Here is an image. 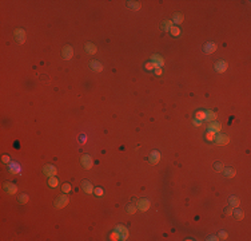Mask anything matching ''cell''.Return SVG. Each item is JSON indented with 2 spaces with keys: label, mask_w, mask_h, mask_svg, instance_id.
Listing matches in <instances>:
<instances>
[{
  "label": "cell",
  "mask_w": 251,
  "mask_h": 241,
  "mask_svg": "<svg viewBox=\"0 0 251 241\" xmlns=\"http://www.w3.org/2000/svg\"><path fill=\"white\" fill-rule=\"evenodd\" d=\"M67 204H68V197H67V196H59V197L55 200L54 206L56 209H62V208H64V206H67Z\"/></svg>",
  "instance_id": "obj_1"
},
{
  "label": "cell",
  "mask_w": 251,
  "mask_h": 241,
  "mask_svg": "<svg viewBox=\"0 0 251 241\" xmlns=\"http://www.w3.org/2000/svg\"><path fill=\"white\" fill-rule=\"evenodd\" d=\"M62 56L64 60H69V59L73 56V48L72 46H69V44H67V46H64L62 50Z\"/></svg>",
  "instance_id": "obj_2"
},
{
  "label": "cell",
  "mask_w": 251,
  "mask_h": 241,
  "mask_svg": "<svg viewBox=\"0 0 251 241\" xmlns=\"http://www.w3.org/2000/svg\"><path fill=\"white\" fill-rule=\"evenodd\" d=\"M214 141H215L216 145H227V143L230 142V138L226 134H220V133H218V134H215Z\"/></svg>",
  "instance_id": "obj_3"
},
{
  "label": "cell",
  "mask_w": 251,
  "mask_h": 241,
  "mask_svg": "<svg viewBox=\"0 0 251 241\" xmlns=\"http://www.w3.org/2000/svg\"><path fill=\"white\" fill-rule=\"evenodd\" d=\"M80 162H82V166H83L84 169H91L92 165H94V162H92V158L90 157V155H87V154H84L83 157H82V160H80Z\"/></svg>",
  "instance_id": "obj_4"
},
{
  "label": "cell",
  "mask_w": 251,
  "mask_h": 241,
  "mask_svg": "<svg viewBox=\"0 0 251 241\" xmlns=\"http://www.w3.org/2000/svg\"><path fill=\"white\" fill-rule=\"evenodd\" d=\"M115 232H118L120 234V240H127L128 238V229L126 227H123V225L115 227Z\"/></svg>",
  "instance_id": "obj_5"
},
{
  "label": "cell",
  "mask_w": 251,
  "mask_h": 241,
  "mask_svg": "<svg viewBox=\"0 0 251 241\" xmlns=\"http://www.w3.org/2000/svg\"><path fill=\"white\" fill-rule=\"evenodd\" d=\"M150 201L147 200V198H142V200L138 201V204H136V206H138V209L140 210V212H146V210H148L150 209Z\"/></svg>",
  "instance_id": "obj_6"
},
{
  "label": "cell",
  "mask_w": 251,
  "mask_h": 241,
  "mask_svg": "<svg viewBox=\"0 0 251 241\" xmlns=\"http://www.w3.org/2000/svg\"><path fill=\"white\" fill-rule=\"evenodd\" d=\"M82 189H83L84 193H87V194L94 193V185H92L90 181H87V179H83V181H82Z\"/></svg>",
  "instance_id": "obj_7"
},
{
  "label": "cell",
  "mask_w": 251,
  "mask_h": 241,
  "mask_svg": "<svg viewBox=\"0 0 251 241\" xmlns=\"http://www.w3.org/2000/svg\"><path fill=\"white\" fill-rule=\"evenodd\" d=\"M43 173L47 177H55V174H56V168H55L54 165H46L43 168Z\"/></svg>",
  "instance_id": "obj_8"
},
{
  "label": "cell",
  "mask_w": 251,
  "mask_h": 241,
  "mask_svg": "<svg viewBox=\"0 0 251 241\" xmlns=\"http://www.w3.org/2000/svg\"><path fill=\"white\" fill-rule=\"evenodd\" d=\"M15 39H16V42L20 44L24 43V40H26V32H24V29L19 28L15 31Z\"/></svg>",
  "instance_id": "obj_9"
},
{
  "label": "cell",
  "mask_w": 251,
  "mask_h": 241,
  "mask_svg": "<svg viewBox=\"0 0 251 241\" xmlns=\"http://www.w3.org/2000/svg\"><path fill=\"white\" fill-rule=\"evenodd\" d=\"M148 161H150V164H151V165H156L158 162L160 161V153L158 151V150H154L152 153L150 154Z\"/></svg>",
  "instance_id": "obj_10"
},
{
  "label": "cell",
  "mask_w": 251,
  "mask_h": 241,
  "mask_svg": "<svg viewBox=\"0 0 251 241\" xmlns=\"http://www.w3.org/2000/svg\"><path fill=\"white\" fill-rule=\"evenodd\" d=\"M90 67H91V70L94 73H102L103 71V64L99 63L98 60H91L90 62Z\"/></svg>",
  "instance_id": "obj_11"
},
{
  "label": "cell",
  "mask_w": 251,
  "mask_h": 241,
  "mask_svg": "<svg viewBox=\"0 0 251 241\" xmlns=\"http://www.w3.org/2000/svg\"><path fill=\"white\" fill-rule=\"evenodd\" d=\"M214 67L216 70V73H224L226 70H227V63L224 60H218V62L215 63Z\"/></svg>",
  "instance_id": "obj_12"
},
{
  "label": "cell",
  "mask_w": 251,
  "mask_h": 241,
  "mask_svg": "<svg viewBox=\"0 0 251 241\" xmlns=\"http://www.w3.org/2000/svg\"><path fill=\"white\" fill-rule=\"evenodd\" d=\"M8 169H10V172H11L12 174H19V173L22 172L20 165L16 164V162H11V164H8Z\"/></svg>",
  "instance_id": "obj_13"
},
{
  "label": "cell",
  "mask_w": 251,
  "mask_h": 241,
  "mask_svg": "<svg viewBox=\"0 0 251 241\" xmlns=\"http://www.w3.org/2000/svg\"><path fill=\"white\" fill-rule=\"evenodd\" d=\"M216 48H218V46L215 43H206L203 46V51L206 54H212L214 51H216Z\"/></svg>",
  "instance_id": "obj_14"
},
{
  "label": "cell",
  "mask_w": 251,
  "mask_h": 241,
  "mask_svg": "<svg viewBox=\"0 0 251 241\" xmlns=\"http://www.w3.org/2000/svg\"><path fill=\"white\" fill-rule=\"evenodd\" d=\"M4 190L10 194H15L18 192V188H16V185H14V183H11V182H5L4 183Z\"/></svg>",
  "instance_id": "obj_15"
},
{
  "label": "cell",
  "mask_w": 251,
  "mask_h": 241,
  "mask_svg": "<svg viewBox=\"0 0 251 241\" xmlns=\"http://www.w3.org/2000/svg\"><path fill=\"white\" fill-rule=\"evenodd\" d=\"M84 48H86V51L88 52V54H96V51H98V47L95 46L94 43H91V42H88V43H86V46H84Z\"/></svg>",
  "instance_id": "obj_16"
},
{
  "label": "cell",
  "mask_w": 251,
  "mask_h": 241,
  "mask_svg": "<svg viewBox=\"0 0 251 241\" xmlns=\"http://www.w3.org/2000/svg\"><path fill=\"white\" fill-rule=\"evenodd\" d=\"M229 204H230V206H231L233 209H235V208H238V206H239L240 201H239V198H238L237 196H231V197L229 198Z\"/></svg>",
  "instance_id": "obj_17"
},
{
  "label": "cell",
  "mask_w": 251,
  "mask_h": 241,
  "mask_svg": "<svg viewBox=\"0 0 251 241\" xmlns=\"http://www.w3.org/2000/svg\"><path fill=\"white\" fill-rule=\"evenodd\" d=\"M151 62H152V63H156L159 67H162V66L164 64V59L162 58L160 55H152V56H151Z\"/></svg>",
  "instance_id": "obj_18"
},
{
  "label": "cell",
  "mask_w": 251,
  "mask_h": 241,
  "mask_svg": "<svg viewBox=\"0 0 251 241\" xmlns=\"http://www.w3.org/2000/svg\"><path fill=\"white\" fill-rule=\"evenodd\" d=\"M210 130H212L215 133L222 131V125L219 123V122H216V120H212L211 123H210Z\"/></svg>",
  "instance_id": "obj_19"
},
{
  "label": "cell",
  "mask_w": 251,
  "mask_h": 241,
  "mask_svg": "<svg viewBox=\"0 0 251 241\" xmlns=\"http://www.w3.org/2000/svg\"><path fill=\"white\" fill-rule=\"evenodd\" d=\"M183 14H180V12H176V14L174 15V18H172V23L174 24H180V23L183 22Z\"/></svg>",
  "instance_id": "obj_20"
},
{
  "label": "cell",
  "mask_w": 251,
  "mask_h": 241,
  "mask_svg": "<svg viewBox=\"0 0 251 241\" xmlns=\"http://www.w3.org/2000/svg\"><path fill=\"white\" fill-rule=\"evenodd\" d=\"M127 7L136 11V10H139V8L142 7V4H140V1H127Z\"/></svg>",
  "instance_id": "obj_21"
},
{
  "label": "cell",
  "mask_w": 251,
  "mask_h": 241,
  "mask_svg": "<svg viewBox=\"0 0 251 241\" xmlns=\"http://www.w3.org/2000/svg\"><path fill=\"white\" fill-rule=\"evenodd\" d=\"M234 217H235V220H243L244 218V212L243 210H240V209H237L235 208V210H234Z\"/></svg>",
  "instance_id": "obj_22"
},
{
  "label": "cell",
  "mask_w": 251,
  "mask_h": 241,
  "mask_svg": "<svg viewBox=\"0 0 251 241\" xmlns=\"http://www.w3.org/2000/svg\"><path fill=\"white\" fill-rule=\"evenodd\" d=\"M216 119V114L214 113V111H211V110H207L206 111V119L204 120H210V122H212V120Z\"/></svg>",
  "instance_id": "obj_23"
},
{
  "label": "cell",
  "mask_w": 251,
  "mask_h": 241,
  "mask_svg": "<svg viewBox=\"0 0 251 241\" xmlns=\"http://www.w3.org/2000/svg\"><path fill=\"white\" fill-rule=\"evenodd\" d=\"M28 200H29V196H28V194H26V193L20 194V196L18 197L19 204H27V202H28Z\"/></svg>",
  "instance_id": "obj_24"
},
{
  "label": "cell",
  "mask_w": 251,
  "mask_h": 241,
  "mask_svg": "<svg viewBox=\"0 0 251 241\" xmlns=\"http://www.w3.org/2000/svg\"><path fill=\"white\" fill-rule=\"evenodd\" d=\"M223 174H224L226 177L231 178V177H234V175H235V169H233V168H227V169H224Z\"/></svg>",
  "instance_id": "obj_25"
},
{
  "label": "cell",
  "mask_w": 251,
  "mask_h": 241,
  "mask_svg": "<svg viewBox=\"0 0 251 241\" xmlns=\"http://www.w3.org/2000/svg\"><path fill=\"white\" fill-rule=\"evenodd\" d=\"M136 209H138V206L134 204H130L126 206V210H127V213H130V214H134V213L136 212Z\"/></svg>",
  "instance_id": "obj_26"
},
{
  "label": "cell",
  "mask_w": 251,
  "mask_h": 241,
  "mask_svg": "<svg viewBox=\"0 0 251 241\" xmlns=\"http://www.w3.org/2000/svg\"><path fill=\"white\" fill-rule=\"evenodd\" d=\"M174 27V23H172V20H168V22H164L163 23V31H170V29Z\"/></svg>",
  "instance_id": "obj_27"
},
{
  "label": "cell",
  "mask_w": 251,
  "mask_h": 241,
  "mask_svg": "<svg viewBox=\"0 0 251 241\" xmlns=\"http://www.w3.org/2000/svg\"><path fill=\"white\" fill-rule=\"evenodd\" d=\"M214 169H215V172H222L223 169H224V166H223V164L220 161H216L214 164Z\"/></svg>",
  "instance_id": "obj_28"
},
{
  "label": "cell",
  "mask_w": 251,
  "mask_h": 241,
  "mask_svg": "<svg viewBox=\"0 0 251 241\" xmlns=\"http://www.w3.org/2000/svg\"><path fill=\"white\" fill-rule=\"evenodd\" d=\"M170 32H171L172 36H179V35H180V29H179L178 26H174L171 29H170Z\"/></svg>",
  "instance_id": "obj_29"
},
{
  "label": "cell",
  "mask_w": 251,
  "mask_h": 241,
  "mask_svg": "<svg viewBox=\"0 0 251 241\" xmlns=\"http://www.w3.org/2000/svg\"><path fill=\"white\" fill-rule=\"evenodd\" d=\"M58 179L55 178V177H50V181H48V185H50V186L51 188H56L58 186Z\"/></svg>",
  "instance_id": "obj_30"
},
{
  "label": "cell",
  "mask_w": 251,
  "mask_h": 241,
  "mask_svg": "<svg viewBox=\"0 0 251 241\" xmlns=\"http://www.w3.org/2000/svg\"><path fill=\"white\" fill-rule=\"evenodd\" d=\"M215 134H216L215 131H212V130H208V133L206 134V139H207V141H214Z\"/></svg>",
  "instance_id": "obj_31"
},
{
  "label": "cell",
  "mask_w": 251,
  "mask_h": 241,
  "mask_svg": "<svg viewBox=\"0 0 251 241\" xmlns=\"http://www.w3.org/2000/svg\"><path fill=\"white\" fill-rule=\"evenodd\" d=\"M158 64L156 63H152V62H148V63H146V68L148 70V71H151V70H154V68H158Z\"/></svg>",
  "instance_id": "obj_32"
},
{
  "label": "cell",
  "mask_w": 251,
  "mask_h": 241,
  "mask_svg": "<svg viewBox=\"0 0 251 241\" xmlns=\"http://www.w3.org/2000/svg\"><path fill=\"white\" fill-rule=\"evenodd\" d=\"M197 119H199V120L206 119V111H198L197 113Z\"/></svg>",
  "instance_id": "obj_33"
},
{
  "label": "cell",
  "mask_w": 251,
  "mask_h": 241,
  "mask_svg": "<svg viewBox=\"0 0 251 241\" xmlns=\"http://www.w3.org/2000/svg\"><path fill=\"white\" fill-rule=\"evenodd\" d=\"M218 238L219 240H227V233H226L224 230H220V232H219Z\"/></svg>",
  "instance_id": "obj_34"
},
{
  "label": "cell",
  "mask_w": 251,
  "mask_h": 241,
  "mask_svg": "<svg viewBox=\"0 0 251 241\" xmlns=\"http://www.w3.org/2000/svg\"><path fill=\"white\" fill-rule=\"evenodd\" d=\"M62 189L64 193H69V192H71V185H69V183H64Z\"/></svg>",
  "instance_id": "obj_35"
},
{
  "label": "cell",
  "mask_w": 251,
  "mask_h": 241,
  "mask_svg": "<svg viewBox=\"0 0 251 241\" xmlns=\"http://www.w3.org/2000/svg\"><path fill=\"white\" fill-rule=\"evenodd\" d=\"M224 214H226V216H231V214H233V208H231V206L226 208V209H224Z\"/></svg>",
  "instance_id": "obj_36"
},
{
  "label": "cell",
  "mask_w": 251,
  "mask_h": 241,
  "mask_svg": "<svg viewBox=\"0 0 251 241\" xmlns=\"http://www.w3.org/2000/svg\"><path fill=\"white\" fill-rule=\"evenodd\" d=\"M111 240H120V234L118 233V232L112 233V234H111Z\"/></svg>",
  "instance_id": "obj_37"
},
{
  "label": "cell",
  "mask_w": 251,
  "mask_h": 241,
  "mask_svg": "<svg viewBox=\"0 0 251 241\" xmlns=\"http://www.w3.org/2000/svg\"><path fill=\"white\" fill-rule=\"evenodd\" d=\"M94 192H95V194H96L98 197H100V196H103V190L100 189V188H98V189H95Z\"/></svg>",
  "instance_id": "obj_38"
},
{
  "label": "cell",
  "mask_w": 251,
  "mask_h": 241,
  "mask_svg": "<svg viewBox=\"0 0 251 241\" xmlns=\"http://www.w3.org/2000/svg\"><path fill=\"white\" fill-rule=\"evenodd\" d=\"M1 160H3V162L4 164H10V157H8V155H3V158H1Z\"/></svg>",
  "instance_id": "obj_39"
},
{
  "label": "cell",
  "mask_w": 251,
  "mask_h": 241,
  "mask_svg": "<svg viewBox=\"0 0 251 241\" xmlns=\"http://www.w3.org/2000/svg\"><path fill=\"white\" fill-rule=\"evenodd\" d=\"M193 123H194V126H198V127H199L200 125H202V122H200L199 119H194V120H193Z\"/></svg>",
  "instance_id": "obj_40"
},
{
  "label": "cell",
  "mask_w": 251,
  "mask_h": 241,
  "mask_svg": "<svg viewBox=\"0 0 251 241\" xmlns=\"http://www.w3.org/2000/svg\"><path fill=\"white\" fill-rule=\"evenodd\" d=\"M155 74H156V75H162V68H160V67L155 68Z\"/></svg>",
  "instance_id": "obj_41"
},
{
  "label": "cell",
  "mask_w": 251,
  "mask_h": 241,
  "mask_svg": "<svg viewBox=\"0 0 251 241\" xmlns=\"http://www.w3.org/2000/svg\"><path fill=\"white\" fill-rule=\"evenodd\" d=\"M208 240H212V241H216V240H219L216 236H211V237H208Z\"/></svg>",
  "instance_id": "obj_42"
}]
</instances>
